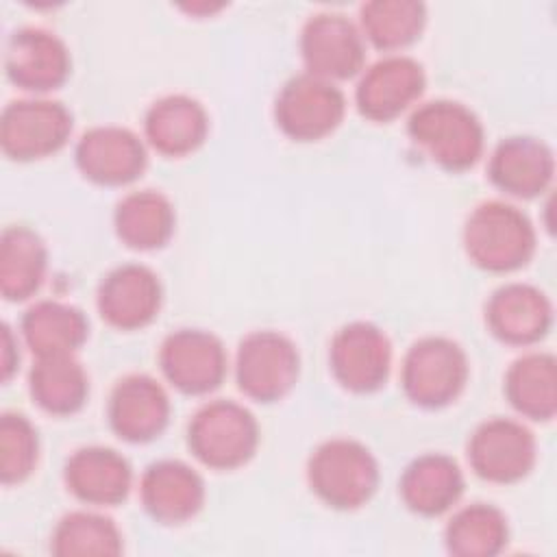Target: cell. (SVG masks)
Listing matches in <instances>:
<instances>
[{"label":"cell","instance_id":"cell-1","mask_svg":"<svg viewBox=\"0 0 557 557\" xmlns=\"http://www.w3.org/2000/svg\"><path fill=\"white\" fill-rule=\"evenodd\" d=\"M463 246L472 263L490 272L522 268L535 250V231L513 205L490 200L472 209L463 226Z\"/></svg>","mask_w":557,"mask_h":557},{"label":"cell","instance_id":"cell-2","mask_svg":"<svg viewBox=\"0 0 557 557\" xmlns=\"http://www.w3.org/2000/svg\"><path fill=\"white\" fill-rule=\"evenodd\" d=\"M307 476L315 496L329 507L357 509L376 492L379 463L361 442L335 437L313 450Z\"/></svg>","mask_w":557,"mask_h":557},{"label":"cell","instance_id":"cell-3","mask_svg":"<svg viewBox=\"0 0 557 557\" xmlns=\"http://www.w3.org/2000/svg\"><path fill=\"white\" fill-rule=\"evenodd\" d=\"M407 131L437 165L453 172L474 165L483 152V126L479 117L455 100L420 104L409 115Z\"/></svg>","mask_w":557,"mask_h":557},{"label":"cell","instance_id":"cell-4","mask_svg":"<svg viewBox=\"0 0 557 557\" xmlns=\"http://www.w3.org/2000/svg\"><path fill=\"white\" fill-rule=\"evenodd\" d=\"M187 444L198 461L215 470L246 463L259 444L255 416L235 400H211L202 405L187 424Z\"/></svg>","mask_w":557,"mask_h":557},{"label":"cell","instance_id":"cell-5","mask_svg":"<svg viewBox=\"0 0 557 557\" xmlns=\"http://www.w3.org/2000/svg\"><path fill=\"white\" fill-rule=\"evenodd\" d=\"M468 357L457 342L442 335H429L407 350L400 383L411 403L435 409L453 403L461 394L468 381Z\"/></svg>","mask_w":557,"mask_h":557},{"label":"cell","instance_id":"cell-6","mask_svg":"<svg viewBox=\"0 0 557 557\" xmlns=\"http://www.w3.org/2000/svg\"><path fill=\"white\" fill-rule=\"evenodd\" d=\"M298 370L296 344L278 331H252L239 342L235 359L237 385L259 403L283 398L294 387Z\"/></svg>","mask_w":557,"mask_h":557},{"label":"cell","instance_id":"cell-7","mask_svg":"<svg viewBox=\"0 0 557 557\" xmlns=\"http://www.w3.org/2000/svg\"><path fill=\"white\" fill-rule=\"evenodd\" d=\"M72 133L70 111L48 98L13 100L0 117L2 152L15 161H33L61 150Z\"/></svg>","mask_w":557,"mask_h":557},{"label":"cell","instance_id":"cell-8","mask_svg":"<svg viewBox=\"0 0 557 557\" xmlns=\"http://www.w3.org/2000/svg\"><path fill=\"white\" fill-rule=\"evenodd\" d=\"M346 100L335 83L309 72L289 78L274 102L278 128L298 141L320 139L337 128Z\"/></svg>","mask_w":557,"mask_h":557},{"label":"cell","instance_id":"cell-9","mask_svg":"<svg viewBox=\"0 0 557 557\" xmlns=\"http://www.w3.org/2000/svg\"><path fill=\"white\" fill-rule=\"evenodd\" d=\"M535 437L518 420L490 418L468 440L472 470L492 483H513L529 474L535 463Z\"/></svg>","mask_w":557,"mask_h":557},{"label":"cell","instance_id":"cell-10","mask_svg":"<svg viewBox=\"0 0 557 557\" xmlns=\"http://www.w3.org/2000/svg\"><path fill=\"white\" fill-rule=\"evenodd\" d=\"M300 54L307 72L313 76L331 83L350 78L363 67V35L344 13L322 11L305 22Z\"/></svg>","mask_w":557,"mask_h":557},{"label":"cell","instance_id":"cell-11","mask_svg":"<svg viewBox=\"0 0 557 557\" xmlns=\"http://www.w3.org/2000/svg\"><path fill=\"white\" fill-rule=\"evenodd\" d=\"M329 361L337 383L350 392L379 389L392 366L387 335L372 322H350L342 326L329 348Z\"/></svg>","mask_w":557,"mask_h":557},{"label":"cell","instance_id":"cell-12","mask_svg":"<svg viewBox=\"0 0 557 557\" xmlns=\"http://www.w3.org/2000/svg\"><path fill=\"white\" fill-rule=\"evenodd\" d=\"M159 366L183 394H207L226 374V350L209 331L178 329L161 342Z\"/></svg>","mask_w":557,"mask_h":557},{"label":"cell","instance_id":"cell-13","mask_svg":"<svg viewBox=\"0 0 557 557\" xmlns=\"http://www.w3.org/2000/svg\"><path fill=\"white\" fill-rule=\"evenodd\" d=\"M424 85V70L416 59L405 54L383 57L357 83V109L368 120L389 122L422 96Z\"/></svg>","mask_w":557,"mask_h":557},{"label":"cell","instance_id":"cell-14","mask_svg":"<svg viewBox=\"0 0 557 557\" xmlns=\"http://www.w3.org/2000/svg\"><path fill=\"white\" fill-rule=\"evenodd\" d=\"M4 72L26 91H50L70 76V52L54 33L26 26L7 39Z\"/></svg>","mask_w":557,"mask_h":557},{"label":"cell","instance_id":"cell-15","mask_svg":"<svg viewBox=\"0 0 557 557\" xmlns=\"http://www.w3.org/2000/svg\"><path fill=\"white\" fill-rule=\"evenodd\" d=\"M74 159L85 178L98 185H126L141 176L146 148L141 139L122 126H94L76 144Z\"/></svg>","mask_w":557,"mask_h":557},{"label":"cell","instance_id":"cell-16","mask_svg":"<svg viewBox=\"0 0 557 557\" xmlns=\"http://www.w3.org/2000/svg\"><path fill=\"white\" fill-rule=\"evenodd\" d=\"M161 307L159 276L141 263L113 268L98 287L102 320L120 331L141 329L154 320Z\"/></svg>","mask_w":557,"mask_h":557},{"label":"cell","instance_id":"cell-17","mask_svg":"<svg viewBox=\"0 0 557 557\" xmlns=\"http://www.w3.org/2000/svg\"><path fill=\"white\" fill-rule=\"evenodd\" d=\"M107 418L122 440L133 444L150 442L170 420V398L152 376L128 374L113 385Z\"/></svg>","mask_w":557,"mask_h":557},{"label":"cell","instance_id":"cell-18","mask_svg":"<svg viewBox=\"0 0 557 557\" xmlns=\"http://www.w3.org/2000/svg\"><path fill=\"white\" fill-rule=\"evenodd\" d=\"M139 496L157 522L181 524L200 511L205 483L191 466L178 459H161L141 474Z\"/></svg>","mask_w":557,"mask_h":557},{"label":"cell","instance_id":"cell-19","mask_svg":"<svg viewBox=\"0 0 557 557\" xmlns=\"http://www.w3.org/2000/svg\"><path fill=\"white\" fill-rule=\"evenodd\" d=\"M490 331L513 346H527L546 335L553 322V307L544 292L527 283L498 287L485 305Z\"/></svg>","mask_w":557,"mask_h":557},{"label":"cell","instance_id":"cell-20","mask_svg":"<svg viewBox=\"0 0 557 557\" xmlns=\"http://www.w3.org/2000/svg\"><path fill=\"white\" fill-rule=\"evenodd\" d=\"M67 490L87 505H117L131 490V466L113 448L85 446L72 453L63 468Z\"/></svg>","mask_w":557,"mask_h":557},{"label":"cell","instance_id":"cell-21","mask_svg":"<svg viewBox=\"0 0 557 557\" xmlns=\"http://www.w3.org/2000/svg\"><path fill=\"white\" fill-rule=\"evenodd\" d=\"M555 161L550 148L535 137L503 139L487 165L490 181L505 194L516 198H533L553 181Z\"/></svg>","mask_w":557,"mask_h":557},{"label":"cell","instance_id":"cell-22","mask_svg":"<svg viewBox=\"0 0 557 557\" xmlns=\"http://www.w3.org/2000/svg\"><path fill=\"white\" fill-rule=\"evenodd\" d=\"M209 117L205 107L183 94H170L150 104L144 117L146 139L165 157L194 152L207 137Z\"/></svg>","mask_w":557,"mask_h":557},{"label":"cell","instance_id":"cell-23","mask_svg":"<svg viewBox=\"0 0 557 557\" xmlns=\"http://www.w3.org/2000/svg\"><path fill=\"white\" fill-rule=\"evenodd\" d=\"M398 487L411 511L420 516H440L459 500L463 492V474L453 457L426 453L405 468Z\"/></svg>","mask_w":557,"mask_h":557},{"label":"cell","instance_id":"cell-24","mask_svg":"<svg viewBox=\"0 0 557 557\" xmlns=\"http://www.w3.org/2000/svg\"><path fill=\"white\" fill-rule=\"evenodd\" d=\"M20 331L37 357L70 355L87 339L89 324L83 311L72 305L39 300L24 311Z\"/></svg>","mask_w":557,"mask_h":557},{"label":"cell","instance_id":"cell-25","mask_svg":"<svg viewBox=\"0 0 557 557\" xmlns=\"http://www.w3.org/2000/svg\"><path fill=\"white\" fill-rule=\"evenodd\" d=\"M33 400L48 413L70 416L78 411L89 394L85 368L70 355L37 357L28 374Z\"/></svg>","mask_w":557,"mask_h":557},{"label":"cell","instance_id":"cell-26","mask_svg":"<svg viewBox=\"0 0 557 557\" xmlns=\"http://www.w3.org/2000/svg\"><path fill=\"white\" fill-rule=\"evenodd\" d=\"M117 237L137 250L163 246L174 233V207L154 189L126 194L113 213Z\"/></svg>","mask_w":557,"mask_h":557},{"label":"cell","instance_id":"cell-27","mask_svg":"<svg viewBox=\"0 0 557 557\" xmlns=\"http://www.w3.org/2000/svg\"><path fill=\"white\" fill-rule=\"evenodd\" d=\"M48 252L28 226H7L0 235V292L7 300L30 298L46 274Z\"/></svg>","mask_w":557,"mask_h":557},{"label":"cell","instance_id":"cell-28","mask_svg":"<svg viewBox=\"0 0 557 557\" xmlns=\"http://www.w3.org/2000/svg\"><path fill=\"white\" fill-rule=\"evenodd\" d=\"M505 396L531 420H550L557 409V363L548 352L518 357L505 374Z\"/></svg>","mask_w":557,"mask_h":557},{"label":"cell","instance_id":"cell-29","mask_svg":"<svg viewBox=\"0 0 557 557\" xmlns=\"http://www.w3.org/2000/svg\"><path fill=\"white\" fill-rule=\"evenodd\" d=\"M507 518L487 503L459 509L446 524V548L457 557H492L507 544Z\"/></svg>","mask_w":557,"mask_h":557},{"label":"cell","instance_id":"cell-30","mask_svg":"<svg viewBox=\"0 0 557 557\" xmlns=\"http://www.w3.org/2000/svg\"><path fill=\"white\" fill-rule=\"evenodd\" d=\"M361 35L381 50H398L420 37L426 7L416 0H372L359 9Z\"/></svg>","mask_w":557,"mask_h":557},{"label":"cell","instance_id":"cell-31","mask_svg":"<svg viewBox=\"0 0 557 557\" xmlns=\"http://www.w3.org/2000/svg\"><path fill=\"white\" fill-rule=\"evenodd\" d=\"M50 550L59 557L120 555L122 535L111 518L91 511H72L57 522Z\"/></svg>","mask_w":557,"mask_h":557},{"label":"cell","instance_id":"cell-32","mask_svg":"<svg viewBox=\"0 0 557 557\" xmlns=\"http://www.w3.org/2000/svg\"><path fill=\"white\" fill-rule=\"evenodd\" d=\"M39 440L33 422L22 413L0 418V479L4 485L24 481L37 466Z\"/></svg>","mask_w":557,"mask_h":557},{"label":"cell","instance_id":"cell-33","mask_svg":"<svg viewBox=\"0 0 557 557\" xmlns=\"http://www.w3.org/2000/svg\"><path fill=\"white\" fill-rule=\"evenodd\" d=\"M0 331H2V337H0V379L9 381L11 374L17 368L20 352H17V344H15L13 331L9 329L7 322L0 326Z\"/></svg>","mask_w":557,"mask_h":557}]
</instances>
